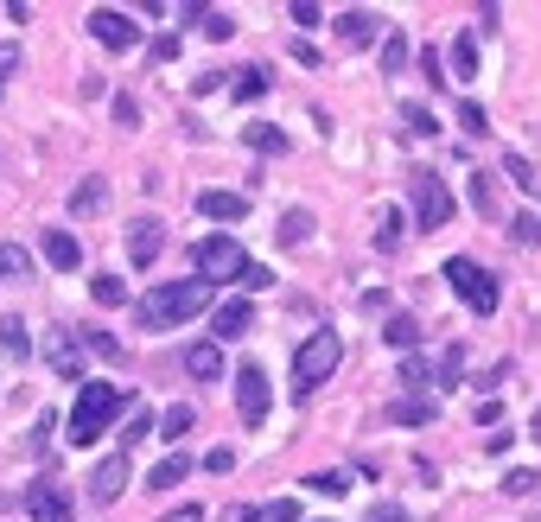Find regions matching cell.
Wrapping results in <instances>:
<instances>
[{"label":"cell","instance_id":"cell-20","mask_svg":"<svg viewBox=\"0 0 541 522\" xmlns=\"http://www.w3.org/2000/svg\"><path fill=\"white\" fill-rule=\"evenodd\" d=\"M0 351H7L13 363L32 357V338H26V319H0Z\"/></svg>","mask_w":541,"mask_h":522},{"label":"cell","instance_id":"cell-47","mask_svg":"<svg viewBox=\"0 0 541 522\" xmlns=\"http://www.w3.org/2000/svg\"><path fill=\"white\" fill-rule=\"evenodd\" d=\"M147 433H153V414H134V421H128V433H121V446H134V440H147Z\"/></svg>","mask_w":541,"mask_h":522},{"label":"cell","instance_id":"cell-41","mask_svg":"<svg viewBox=\"0 0 541 522\" xmlns=\"http://www.w3.org/2000/svg\"><path fill=\"white\" fill-rule=\"evenodd\" d=\"M115 121H121V128H141V102H134L128 90L115 96Z\"/></svg>","mask_w":541,"mask_h":522},{"label":"cell","instance_id":"cell-42","mask_svg":"<svg viewBox=\"0 0 541 522\" xmlns=\"http://www.w3.org/2000/svg\"><path fill=\"white\" fill-rule=\"evenodd\" d=\"M510 242H522V249L541 242V223H535V217H516V223H510Z\"/></svg>","mask_w":541,"mask_h":522},{"label":"cell","instance_id":"cell-45","mask_svg":"<svg viewBox=\"0 0 541 522\" xmlns=\"http://www.w3.org/2000/svg\"><path fill=\"white\" fill-rule=\"evenodd\" d=\"M287 13H293V26H319V20H325V13H319V7H312V0H293V7H287Z\"/></svg>","mask_w":541,"mask_h":522},{"label":"cell","instance_id":"cell-27","mask_svg":"<svg viewBox=\"0 0 541 522\" xmlns=\"http://www.w3.org/2000/svg\"><path fill=\"white\" fill-rule=\"evenodd\" d=\"M185 433H191V408H185V402H172V408L160 414V440H166V446H179Z\"/></svg>","mask_w":541,"mask_h":522},{"label":"cell","instance_id":"cell-43","mask_svg":"<svg viewBox=\"0 0 541 522\" xmlns=\"http://www.w3.org/2000/svg\"><path fill=\"white\" fill-rule=\"evenodd\" d=\"M20 71V45H0V96H7V77Z\"/></svg>","mask_w":541,"mask_h":522},{"label":"cell","instance_id":"cell-11","mask_svg":"<svg viewBox=\"0 0 541 522\" xmlns=\"http://www.w3.org/2000/svg\"><path fill=\"white\" fill-rule=\"evenodd\" d=\"M121 491H128V452H109V459L90 472V497L96 503H115Z\"/></svg>","mask_w":541,"mask_h":522},{"label":"cell","instance_id":"cell-9","mask_svg":"<svg viewBox=\"0 0 541 522\" xmlns=\"http://www.w3.org/2000/svg\"><path fill=\"white\" fill-rule=\"evenodd\" d=\"M26 510H32V522H77V510H71V497H64V484L58 478H39L26 491Z\"/></svg>","mask_w":541,"mask_h":522},{"label":"cell","instance_id":"cell-33","mask_svg":"<svg viewBox=\"0 0 541 522\" xmlns=\"http://www.w3.org/2000/svg\"><path fill=\"white\" fill-rule=\"evenodd\" d=\"M503 491H510V497H535V491H541V472L516 465V472H503Z\"/></svg>","mask_w":541,"mask_h":522},{"label":"cell","instance_id":"cell-22","mask_svg":"<svg viewBox=\"0 0 541 522\" xmlns=\"http://www.w3.org/2000/svg\"><path fill=\"white\" fill-rule=\"evenodd\" d=\"M389 421H395V427H427V421H433V402H427V395H408V402L389 408Z\"/></svg>","mask_w":541,"mask_h":522},{"label":"cell","instance_id":"cell-37","mask_svg":"<svg viewBox=\"0 0 541 522\" xmlns=\"http://www.w3.org/2000/svg\"><path fill=\"white\" fill-rule=\"evenodd\" d=\"M306 230H312V217H306V211H287V217H281V242H287V249H300Z\"/></svg>","mask_w":541,"mask_h":522},{"label":"cell","instance_id":"cell-32","mask_svg":"<svg viewBox=\"0 0 541 522\" xmlns=\"http://www.w3.org/2000/svg\"><path fill=\"white\" fill-rule=\"evenodd\" d=\"M242 141H249L255 153H287V134L281 128H242Z\"/></svg>","mask_w":541,"mask_h":522},{"label":"cell","instance_id":"cell-40","mask_svg":"<svg viewBox=\"0 0 541 522\" xmlns=\"http://www.w3.org/2000/svg\"><path fill=\"white\" fill-rule=\"evenodd\" d=\"M408 134H414V141H433V134H440V121H433V109H408Z\"/></svg>","mask_w":541,"mask_h":522},{"label":"cell","instance_id":"cell-48","mask_svg":"<svg viewBox=\"0 0 541 522\" xmlns=\"http://www.w3.org/2000/svg\"><path fill=\"white\" fill-rule=\"evenodd\" d=\"M459 128L465 134H484V109H478V102H465V109H459Z\"/></svg>","mask_w":541,"mask_h":522},{"label":"cell","instance_id":"cell-4","mask_svg":"<svg viewBox=\"0 0 541 522\" xmlns=\"http://www.w3.org/2000/svg\"><path fill=\"white\" fill-rule=\"evenodd\" d=\"M446 281H452V293H459V300L478 312V319H491L497 300H503V293H497V274H484L478 261H465V255H452V261H446Z\"/></svg>","mask_w":541,"mask_h":522},{"label":"cell","instance_id":"cell-35","mask_svg":"<svg viewBox=\"0 0 541 522\" xmlns=\"http://www.w3.org/2000/svg\"><path fill=\"white\" fill-rule=\"evenodd\" d=\"M452 71H459V77H478V45H471L465 32L452 39Z\"/></svg>","mask_w":541,"mask_h":522},{"label":"cell","instance_id":"cell-28","mask_svg":"<svg viewBox=\"0 0 541 522\" xmlns=\"http://www.w3.org/2000/svg\"><path fill=\"white\" fill-rule=\"evenodd\" d=\"M408 58H414V45L401 39V32H389V39H382V71L401 77V71H408Z\"/></svg>","mask_w":541,"mask_h":522},{"label":"cell","instance_id":"cell-12","mask_svg":"<svg viewBox=\"0 0 541 522\" xmlns=\"http://www.w3.org/2000/svg\"><path fill=\"white\" fill-rule=\"evenodd\" d=\"M198 217H211V223H242V217H249V198H242V191H198Z\"/></svg>","mask_w":541,"mask_h":522},{"label":"cell","instance_id":"cell-55","mask_svg":"<svg viewBox=\"0 0 541 522\" xmlns=\"http://www.w3.org/2000/svg\"><path fill=\"white\" fill-rule=\"evenodd\" d=\"M223 522H255V510H249V503H236V510H223Z\"/></svg>","mask_w":541,"mask_h":522},{"label":"cell","instance_id":"cell-38","mask_svg":"<svg viewBox=\"0 0 541 522\" xmlns=\"http://www.w3.org/2000/svg\"><path fill=\"white\" fill-rule=\"evenodd\" d=\"M255 522H300V503H293V497H274L268 510H255Z\"/></svg>","mask_w":541,"mask_h":522},{"label":"cell","instance_id":"cell-44","mask_svg":"<svg viewBox=\"0 0 541 522\" xmlns=\"http://www.w3.org/2000/svg\"><path fill=\"white\" fill-rule=\"evenodd\" d=\"M230 465H236L230 446H211V452H204V472H230Z\"/></svg>","mask_w":541,"mask_h":522},{"label":"cell","instance_id":"cell-17","mask_svg":"<svg viewBox=\"0 0 541 522\" xmlns=\"http://www.w3.org/2000/svg\"><path fill=\"white\" fill-rule=\"evenodd\" d=\"M191 20H198V32H204V39H211V45L236 39V20H230V13H223V7H191Z\"/></svg>","mask_w":541,"mask_h":522},{"label":"cell","instance_id":"cell-46","mask_svg":"<svg viewBox=\"0 0 541 522\" xmlns=\"http://www.w3.org/2000/svg\"><path fill=\"white\" fill-rule=\"evenodd\" d=\"M293 58H300L306 71H319V64H325V58H319V45H312V39H293Z\"/></svg>","mask_w":541,"mask_h":522},{"label":"cell","instance_id":"cell-19","mask_svg":"<svg viewBox=\"0 0 541 522\" xmlns=\"http://www.w3.org/2000/svg\"><path fill=\"white\" fill-rule=\"evenodd\" d=\"M465 191H471V211H478V217H497V185H491V172H465Z\"/></svg>","mask_w":541,"mask_h":522},{"label":"cell","instance_id":"cell-54","mask_svg":"<svg viewBox=\"0 0 541 522\" xmlns=\"http://www.w3.org/2000/svg\"><path fill=\"white\" fill-rule=\"evenodd\" d=\"M160 522H204V510H198V503H179V510L160 516Z\"/></svg>","mask_w":541,"mask_h":522},{"label":"cell","instance_id":"cell-26","mask_svg":"<svg viewBox=\"0 0 541 522\" xmlns=\"http://www.w3.org/2000/svg\"><path fill=\"white\" fill-rule=\"evenodd\" d=\"M102 198H109V179H83V185L71 191V217H90Z\"/></svg>","mask_w":541,"mask_h":522},{"label":"cell","instance_id":"cell-1","mask_svg":"<svg viewBox=\"0 0 541 522\" xmlns=\"http://www.w3.org/2000/svg\"><path fill=\"white\" fill-rule=\"evenodd\" d=\"M204 306H211V287L204 281H160L141 306H134V325H141V332H172V325L198 319Z\"/></svg>","mask_w":541,"mask_h":522},{"label":"cell","instance_id":"cell-7","mask_svg":"<svg viewBox=\"0 0 541 522\" xmlns=\"http://www.w3.org/2000/svg\"><path fill=\"white\" fill-rule=\"evenodd\" d=\"M268 408H274L268 370H261V363H242V370H236V414H242V427H261V421H268Z\"/></svg>","mask_w":541,"mask_h":522},{"label":"cell","instance_id":"cell-49","mask_svg":"<svg viewBox=\"0 0 541 522\" xmlns=\"http://www.w3.org/2000/svg\"><path fill=\"white\" fill-rule=\"evenodd\" d=\"M83 344H90V351H102V357H109V363H115V357H121V344H115V338H109V332H90V338H83Z\"/></svg>","mask_w":541,"mask_h":522},{"label":"cell","instance_id":"cell-53","mask_svg":"<svg viewBox=\"0 0 541 522\" xmlns=\"http://www.w3.org/2000/svg\"><path fill=\"white\" fill-rule=\"evenodd\" d=\"M268 281H274V274H268V268H255V261H249V274H242V287H249V293H261Z\"/></svg>","mask_w":541,"mask_h":522},{"label":"cell","instance_id":"cell-24","mask_svg":"<svg viewBox=\"0 0 541 522\" xmlns=\"http://www.w3.org/2000/svg\"><path fill=\"white\" fill-rule=\"evenodd\" d=\"M236 77V102H261V96H268V71H261V64H249V71H230Z\"/></svg>","mask_w":541,"mask_h":522},{"label":"cell","instance_id":"cell-8","mask_svg":"<svg viewBox=\"0 0 541 522\" xmlns=\"http://www.w3.org/2000/svg\"><path fill=\"white\" fill-rule=\"evenodd\" d=\"M90 39L109 45V51H134V45H141V26H134L121 7H96L90 13Z\"/></svg>","mask_w":541,"mask_h":522},{"label":"cell","instance_id":"cell-14","mask_svg":"<svg viewBox=\"0 0 541 522\" xmlns=\"http://www.w3.org/2000/svg\"><path fill=\"white\" fill-rule=\"evenodd\" d=\"M376 32H382V20H376V13H363V7L338 13V39H344V45H376Z\"/></svg>","mask_w":541,"mask_h":522},{"label":"cell","instance_id":"cell-34","mask_svg":"<svg viewBox=\"0 0 541 522\" xmlns=\"http://www.w3.org/2000/svg\"><path fill=\"white\" fill-rule=\"evenodd\" d=\"M503 172H510V179H516L522 191H535V198H541V172H535L529 160H522V153H510V160H503Z\"/></svg>","mask_w":541,"mask_h":522},{"label":"cell","instance_id":"cell-3","mask_svg":"<svg viewBox=\"0 0 541 522\" xmlns=\"http://www.w3.org/2000/svg\"><path fill=\"white\" fill-rule=\"evenodd\" d=\"M338 363H344V344H338V332H312V338L300 344V351H293V376H300V402H312V389L338 376Z\"/></svg>","mask_w":541,"mask_h":522},{"label":"cell","instance_id":"cell-18","mask_svg":"<svg viewBox=\"0 0 541 522\" xmlns=\"http://www.w3.org/2000/svg\"><path fill=\"white\" fill-rule=\"evenodd\" d=\"M45 261H51V268H77V261H83L77 236L71 230H45Z\"/></svg>","mask_w":541,"mask_h":522},{"label":"cell","instance_id":"cell-30","mask_svg":"<svg viewBox=\"0 0 541 522\" xmlns=\"http://www.w3.org/2000/svg\"><path fill=\"white\" fill-rule=\"evenodd\" d=\"M459 376H465V344H452V351L440 357V370H433V389H452Z\"/></svg>","mask_w":541,"mask_h":522},{"label":"cell","instance_id":"cell-52","mask_svg":"<svg viewBox=\"0 0 541 522\" xmlns=\"http://www.w3.org/2000/svg\"><path fill=\"white\" fill-rule=\"evenodd\" d=\"M421 71H427V83H446V77H440V51H433V45L421 51Z\"/></svg>","mask_w":541,"mask_h":522},{"label":"cell","instance_id":"cell-21","mask_svg":"<svg viewBox=\"0 0 541 522\" xmlns=\"http://www.w3.org/2000/svg\"><path fill=\"white\" fill-rule=\"evenodd\" d=\"M90 300L96 306H128V281H121V274H96V281H90Z\"/></svg>","mask_w":541,"mask_h":522},{"label":"cell","instance_id":"cell-23","mask_svg":"<svg viewBox=\"0 0 541 522\" xmlns=\"http://www.w3.org/2000/svg\"><path fill=\"white\" fill-rule=\"evenodd\" d=\"M395 344V351H414V344H421V325H414V312H389V332H382Z\"/></svg>","mask_w":541,"mask_h":522},{"label":"cell","instance_id":"cell-29","mask_svg":"<svg viewBox=\"0 0 541 522\" xmlns=\"http://www.w3.org/2000/svg\"><path fill=\"white\" fill-rule=\"evenodd\" d=\"M401 230H408V211H382L376 217V249H401Z\"/></svg>","mask_w":541,"mask_h":522},{"label":"cell","instance_id":"cell-10","mask_svg":"<svg viewBox=\"0 0 541 522\" xmlns=\"http://www.w3.org/2000/svg\"><path fill=\"white\" fill-rule=\"evenodd\" d=\"M160 249H166L160 223H153V217H134V223H128V261H134V268H153Z\"/></svg>","mask_w":541,"mask_h":522},{"label":"cell","instance_id":"cell-50","mask_svg":"<svg viewBox=\"0 0 541 522\" xmlns=\"http://www.w3.org/2000/svg\"><path fill=\"white\" fill-rule=\"evenodd\" d=\"M363 522H408V510H401V503H376V510L363 516Z\"/></svg>","mask_w":541,"mask_h":522},{"label":"cell","instance_id":"cell-2","mask_svg":"<svg viewBox=\"0 0 541 522\" xmlns=\"http://www.w3.org/2000/svg\"><path fill=\"white\" fill-rule=\"evenodd\" d=\"M121 408H134V395L121 389V382H83L77 408H71V427H64V433H71V446H96Z\"/></svg>","mask_w":541,"mask_h":522},{"label":"cell","instance_id":"cell-36","mask_svg":"<svg viewBox=\"0 0 541 522\" xmlns=\"http://www.w3.org/2000/svg\"><path fill=\"white\" fill-rule=\"evenodd\" d=\"M306 484H312L319 497H344V491H351V472H312Z\"/></svg>","mask_w":541,"mask_h":522},{"label":"cell","instance_id":"cell-31","mask_svg":"<svg viewBox=\"0 0 541 522\" xmlns=\"http://www.w3.org/2000/svg\"><path fill=\"white\" fill-rule=\"evenodd\" d=\"M0 274H13V281H26V274H32V255L20 249V242H0Z\"/></svg>","mask_w":541,"mask_h":522},{"label":"cell","instance_id":"cell-6","mask_svg":"<svg viewBox=\"0 0 541 522\" xmlns=\"http://www.w3.org/2000/svg\"><path fill=\"white\" fill-rule=\"evenodd\" d=\"M452 223V191L440 172H414V236H433Z\"/></svg>","mask_w":541,"mask_h":522},{"label":"cell","instance_id":"cell-16","mask_svg":"<svg viewBox=\"0 0 541 522\" xmlns=\"http://www.w3.org/2000/svg\"><path fill=\"white\" fill-rule=\"evenodd\" d=\"M185 376L191 382H217L223 376V351H217V344H191V351H185Z\"/></svg>","mask_w":541,"mask_h":522},{"label":"cell","instance_id":"cell-51","mask_svg":"<svg viewBox=\"0 0 541 522\" xmlns=\"http://www.w3.org/2000/svg\"><path fill=\"white\" fill-rule=\"evenodd\" d=\"M147 51H153V64H172V58H179V39H153Z\"/></svg>","mask_w":541,"mask_h":522},{"label":"cell","instance_id":"cell-25","mask_svg":"<svg viewBox=\"0 0 541 522\" xmlns=\"http://www.w3.org/2000/svg\"><path fill=\"white\" fill-rule=\"evenodd\" d=\"M185 472H191V459H185V452H172V459H160V465H153V491H172V484H185Z\"/></svg>","mask_w":541,"mask_h":522},{"label":"cell","instance_id":"cell-15","mask_svg":"<svg viewBox=\"0 0 541 522\" xmlns=\"http://www.w3.org/2000/svg\"><path fill=\"white\" fill-rule=\"evenodd\" d=\"M51 370H58L64 382H83V338L64 332L58 344H51Z\"/></svg>","mask_w":541,"mask_h":522},{"label":"cell","instance_id":"cell-5","mask_svg":"<svg viewBox=\"0 0 541 522\" xmlns=\"http://www.w3.org/2000/svg\"><path fill=\"white\" fill-rule=\"evenodd\" d=\"M249 274V249L236 236H204L198 242V281L217 287V281H242Z\"/></svg>","mask_w":541,"mask_h":522},{"label":"cell","instance_id":"cell-56","mask_svg":"<svg viewBox=\"0 0 541 522\" xmlns=\"http://www.w3.org/2000/svg\"><path fill=\"white\" fill-rule=\"evenodd\" d=\"M535 446H541V421H535Z\"/></svg>","mask_w":541,"mask_h":522},{"label":"cell","instance_id":"cell-39","mask_svg":"<svg viewBox=\"0 0 541 522\" xmlns=\"http://www.w3.org/2000/svg\"><path fill=\"white\" fill-rule=\"evenodd\" d=\"M401 382H408V389H427V382H433V370H427V363L408 351V357H401Z\"/></svg>","mask_w":541,"mask_h":522},{"label":"cell","instance_id":"cell-13","mask_svg":"<svg viewBox=\"0 0 541 522\" xmlns=\"http://www.w3.org/2000/svg\"><path fill=\"white\" fill-rule=\"evenodd\" d=\"M249 325H255V306H249V300H223V306L211 312V332H217V338H249Z\"/></svg>","mask_w":541,"mask_h":522}]
</instances>
